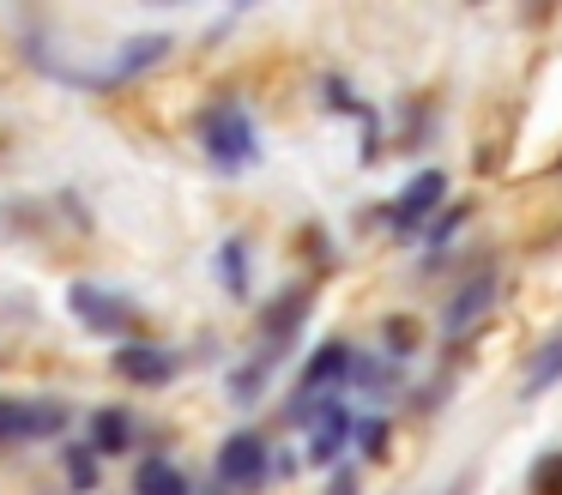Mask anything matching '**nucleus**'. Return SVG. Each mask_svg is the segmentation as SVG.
<instances>
[{"instance_id":"a211bd4d","label":"nucleus","mask_w":562,"mask_h":495,"mask_svg":"<svg viewBox=\"0 0 562 495\" xmlns=\"http://www.w3.org/2000/svg\"><path fill=\"white\" fill-rule=\"evenodd\" d=\"M357 447H363L369 459L387 453V417H363V423H357Z\"/></svg>"},{"instance_id":"9d476101","label":"nucleus","mask_w":562,"mask_h":495,"mask_svg":"<svg viewBox=\"0 0 562 495\" xmlns=\"http://www.w3.org/2000/svg\"><path fill=\"white\" fill-rule=\"evenodd\" d=\"M170 48H176V43H170L164 31H151V36H127V43H122V55H115L103 72H91L86 85H103V91H110V85H127V79H139L146 67H158V60L170 55Z\"/></svg>"},{"instance_id":"4be33fe9","label":"nucleus","mask_w":562,"mask_h":495,"mask_svg":"<svg viewBox=\"0 0 562 495\" xmlns=\"http://www.w3.org/2000/svg\"><path fill=\"white\" fill-rule=\"evenodd\" d=\"M218 495H224V490H218Z\"/></svg>"},{"instance_id":"4468645a","label":"nucleus","mask_w":562,"mask_h":495,"mask_svg":"<svg viewBox=\"0 0 562 495\" xmlns=\"http://www.w3.org/2000/svg\"><path fill=\"white\" fill-rule=\"evenodd\" d=\"M134 495H194V490H188V477L170 465V459H146L139 477H134Z\"/></svg>"},{"instance_id":"f257e3e1","label":"nucleus","mask_w":562,"mask_h":495,"mask_svg":"<svg viewBox=\"0 0 562 495\" xmlns=\"http://www.w3.org/2000/svg\"><path fill=\"white\" fill-rule=\"evenodd\" d=\"M351 369H357V350L345 345V338H327V345L303 362V374H296L291 423H315L327 405H339V386L351 381Z\"/></svg>"},{"instance_id":"f8f14e48","label":"nucleus","mask_w":562,"mask_h":495,"mask_svg":"<svg viewBox=\"0 0 562 495\" xmlns=\"http://www.w3.org/2000/svg\"><path fill=\"white\" fill-rule=\"evenodd\" d=\"M134 435H139L134 410L110 405V410H91V435H86V447H91L98 459H115V453H127V447H134Z\"/></svg>"},{"instance_id":"7ed1b4c3","label":"nucleus","mask_w":562,"mask_h":495,"mask_svg":"<svg viewBox=\"0 0 562 495\" xmlns=\"http://www.w3.org/2000/svg\"><path fill=\"white\" fill-rule=\"evenodd\" d=\"M67 308H74V320L86 326V333H98V338H134L139 333V308H134V302H127L122 290L91 284V278L67 284Z\"/></svg>"},{"instance_id":"412c9836","label":"nucleus","mask_w":562,"mask_h":495,"mask_svg":"<svg viewBox=\"0 0 562 495\" xmlns=\"http://www.w3.org/2000/svg\"><path fill=\"white\" fill-rule=\"evenodd\" d=\"M327 495H357V471H333Z\"/></svg>"},{"instance_id":"423d86ee","label":"nucleus","mask_w":562,"mask_h":495,"mask_svg":"<svg viewBox=\"0 0 562 495\" xmlns=\"http://www.w3.org/2000/svg\"><path fill=\"white\" fill-rule=\"evenodd\" d=\"M308 308H315V290L308 284H291V290H279V296L267 302V314H260V357L267 362H279L284 350H291V338L303 333V320H308Z\"/></svg>"},{"instance_id":"1a4fd4ad","label":"nucleus","mask_w":562,"mask_h":495,"mask_svg":"<svg viewBox=\"0 0 562 495\" xmlns=\"http://www.w3.org/2000/svg\"><path fill=\"white\" fill-rule=\"evenodd\" d=\"M110 369L122 374L127 386H170L176 374H182V357L164 345H151V338H134V345H122L110 357Z\"/></svg>"},{"instance_id":"f03ea898","label":"nucleus","mask_w":562,"mask_h":495,"mask_svg":"<svg viewBox=\"0 0 562 495\" xmlns=\"http://www.w3.org/2000/svg\"><path fill=\"white\" fill-rule=\"evenodd\" d=\"M200 145H206V157L218 169H248L260 157V133H255V115H248L243 103H212L206 115H200Z\"/></svg>"},{"instance_id":"6e6552de","label":"nucleus","mask_w":562,"mask_h":495,"mask_svg":"<svg viewBox=\"0 0 562 495\" xmlns=\"http://www.w3.org/2000/svg\"><path fill=\"white\" fill-rule=\"evenodd\" d=\"M496 296H502V272H496V266H484V272L465 278V284L448 296V308H441V333H448V338L477 333V320L496 308Z\"/></svg>"},{"instance_id":"2eb2a0df","label":"nucleus","mask_w":562,"mask_h":495,"mask_svg":"<svg viewBox=\"0 0 562 495\" xmlns=\"http://www.w3.org/2000/svg\"><path fill=\"white\" fill-rule=\"evenodd\" d=\"M218 272H224V290L243 302V296H248V241H243V236H231V241L218 248Z\"/></svg>"},{"instance_id":"9b49d317","label":"nucleus","mask_w":562,"mask_h":495,"mask_svg":"<svg viewBox=\"0 0 562 495\" xmlns=\"http://www.w3.org/2000/svg\"><path fill=\"white\" fill-rule=\"evenodd\" d=\"M351 441H357V417L345 410V398H339V405H327L315 423H308V459H315V465H333Z\"/></svg>"},{"instance_id":"6ab92c4d","label":"nucleus","mask_w":562,"mask_h":495,"mask_svg":"<svg viewBox=\"0 0 562 495\" xmlns=\"http://www.w3.org/2000/svg\"><path fill=\"white\" fill-rule=\"evenodd\" d=\"M460 224H465V212H460V205H453V212H441L436 224H429V248L441 254V248H448V236H453V229H460Z\"/></svg>"},{"instance_id":"f3484780","label":"nucleus","mask_w":562,"mask_h":495,"mask_svg":"<svg viewBox=\"0 0 562 495\" xmlns=\"http://www.w3.org/2000/svg\"><path fill=\"white\" fill-rule=\"evenodd\" d=\"M267 374H272V362H267V357L243 362V369L231 374V398H236V405H255V398H260V386H267Z\"/></svg>"},{"instance_id":"dca6fc26","label":"nucleus","mask_w":562,"mask_h":495,"mask_svg":"<svg viewBox=\"0 0 562 495\" xmlns=\"http://www.w3.org/2000/svg\"><path fill=\"white\" fill-rule=\"evenodd\" d=\"M61 465H67V483H74L79 495L98 490V453H91L86 441H67V447H61Z\"/></svg>"},{"instance_id":"39448f33","label":"nucleus","mask_w":562,"mask_h":495,"mask_svg":"<svg viewBox=\"0 0 562 495\" xmlns=\"http://www.w3.org/2000/svg\"><path fill=\"white\" fill-rule=\"evenodd\" d=\"M67 429L61 398H0V441H55Z\"/></svg>"},{"instance_id":"0eeeda50","label":"nucleus","mask_w":562,"mask_h":495,"mask_svg":"<svg viewBox=\"0 0 562 495\" xmlns=\"http://www.w3.org/2000/svg\"><path fill=\"white\" fill-rule=\"evenodd\" d=\"M441 200H448V176H441V169H424V176H412V181H405V188H400V200H393L381 217H387V229H393V236H412V229H424L429 217L441 212Z\"/></svg>"},{"instance_id":"aec40b11","label":"nucleus","mask_w":562,"mask_h":495,"mask_svg":"<svg viewBox=\"0 0 562 495\" xmlns=\"http://www.w3.org/2000/svg\"><path fill=\"white\" fill-rule=\"evenodd\" d=\"M412 333H417V326H412V320H387V326H381V338H387V350H393V357H405V350H412V345H417V338H412Z\"/></svg>"},{"instance_id":"ddd939ff","label":"nucleus","mask_w":562,"mask_h":495,"mask_svg":"<svg viewBox=\"0 0 562 495\" xmlns=\"http://www.w3.org/2000/svg\"><path fill=\"white\" fill-rule=\"evenodd\" d=\"M550 386H562V333H550L544 345L526 357V374H520V393L526 398H544Z\"/></svg>"},{"instance_id":"20e7f679","label":"nucleus","mask_w":562,"mask_h":495,"mask_svg":"<svg viewBox=\"0 0 562 495\" xmlns=\"http://www.w3.org/2000/svg\"><path fill=\"white\" fill-rule=\"evenodd\" d=\"M267 477H272L267 435H255V429L224 435V447H218V490H260Z\"/></svg>"}]
</instances>
